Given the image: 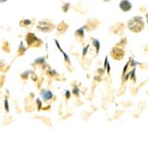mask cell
<instances>
[{"label": "cell", "instance_id": "ffe728a7", "mask_svg": "<svg viewBox=\"0 0 148 148\" xmlns=\"http://www.w3.org/2000/svg\"><path fill=\"white\" fill-rule=\"evenodd\" d=\"M70 8H71V3H65V4H63L62 6V13L66 14L70 10Z\"/></svg>", "mask_w": 148, "mask_h": 148}, {"label": "cell", "instance_id": "ba28073f", "mask_svg": "<svg viewBox=\"0 0 148 148\" xmlns=\"http://www.w3.org/2000/svg\"><path fill=\"white\" fill-rule=\"evenodd\" d=\"M40 96L44 102H48L53 99V97H54V94H53V92L49 89H42L40 92Z\"/></svg>", "mask_w": 148, "mask_h": 148}, {"label": "cell", "instance_id": "277c9868", "mask_svg": "<svg viewBox=\"0 0 148 148\" xmlns=\"http://www.w3.org/2000/svg\"><path fill=\"white\" fill-rule=\"evenodd\" d=\"M100 21H98L97 19H88L86 23L84 24L82 27L85 29V31H88V32H90L92 30L97 29L99 26H100Z\"/></svg>", "mask_w": 148, "mask_h": 148}, {"label": "cell", "instance_id": "cb8c5ba5", "mask_svg": "<svg viewBox=\"0 0 148 148\" xmlns=\"http://www.w3.org/2000/svg\"><path fill=\"white\" fill-rule=\"evenodd\" d=\"M4 106H5V110L6 112H9V103H8V100L6 97L4 100Z\"/></svg>", "mask_w": 148, "mask_h": 148}, {"label": "cell", "instance_id": "8fae6325", "mask_svg": "<svg viewBox=\"0 0 148 148\" xmlns=\"http://www.w3.org/2000/svg\"><path fill=\"white\" fill-rule=\"evenodd\" d=\"M61 53H62V55L63 56V59H64V63H65V67L68 71H72V65H71V59L69 57V56L66 54V53L62 50V48H61L59 50Z\"/></svg>", "mask_w": 148, "mask_h": 148}, {"label": "cell", "instance_id": "7c38bea8", "mask_svg": "<svg viewBox=\"0 0 148 148\" xmlns=\"http://www.w3.org/2000/svg\"><path fill=\"white\" fill-rule=\"evenodd\" d=\"M28 47H25V44L23 41H21L20 44H19V47H18V49H17V53H16V56L15 57L18 58V57H21L25 55V53L27 51Z\"/></svg>", "mask_w": 148, "mask_h": 148}, {"label": "cell", "instance_id": "8992f818", "mask_svg": "<svg viewBox=\"0 0 148 148\" xmlns=\"http://www.w3.org/2000/svg\"><path fill=\"white\" fill-rule=\"evenodd\" d=\"M32 65L33 66H36V67H39L41 68L42 70H45L46 68L48 67V64L47 63V61H46V58L44 56H40V57H38L36 58L33 62H32Z\"/></svg>", "mask_w": 148, "mask_h": 148}, {"label": "cell", "instance_id": "5bb4252c", "mask_svg": "<svg viewBox=\"0 0 148 148\" xmlns=\"http://www.w3.org/2000/svg\"><path fill=\"white\" fill-rule=\"evenodd\" d=\"M32 24H33V22H32V20H30V19H23V20H21L19 23L20 27L26 28V29L29 28Z\"/></svg>", "mask_w": 148, "mask_h": 148}, {"label": "cell", "instance_id": "4316f807", "mask_svg": "<svg viewBox=\"0 0 148 148\" xmlns=\"http://www.w3.org/2000/svg\"><path fill=\"white\" fill-rule=\"evenodd\" d=\"M5 80V75L0 76V88H2V86L4 85Z\"/></svg>", "mask_w": 148, "mask_h": 148}, {"label": "cell", "instance_id": "f546056e", "mask_svg": "<svg viewBox=\"0 0 148 148\" xmlns=\"http://www.w3.org/2000/svg\"><path fill=\"white\" fill-rule=\"evenodd\" d=\"M103 1H104V2H110L111 0H103Z\"/></svg>", "mask_w": 148, "mask_h": 148}, {"label": "cell", "instance_id": "3957f363", "mask_svg": "<svg viewBox=\"0 0 148 148\" xmlns=\"http://www.w3.org/2000/svg\"><path fill=\"white\" fill-rule=\"evenodd\" d=\"M128 27L132 32H140L145 27L144 19L141 16H135L128 22Z\"/></svg>", "mask_w": 148, "mask_h": 148}, {"label": "cell", "instance_id": "30bf717a", "mask_svg": "<svg viewBox=\"0 0 148 148\" xmlns=\"http://www.w3.org/2000/svg\"><path fill=\"white\" fill-rule=\"evenodd\" d=\"M119 7L123 12H129L132 8V4L130 0H121L119 4Z\"/></svg>", "mask_w": 148, "mask_h": 148}, {"label": "cell", "instance_id": "f1b7e54d", "mask_svg": "<svg viewBox=\"0 0 148 148\" xmlns=\"http://www.w3.org/2000/svg\"><path fill=\"white\" fill-rule=\"evenodd\" d=\"M145 19H146V23H148V13H147L146 15H145Z\"/></svg>", "mask_w": 148, "mask_h": 148}, {"label": "cell", "instance_id": "7402d4cb", "mask_svg": "<svg viewBox=\"0 0 148 148\" xmlns=\"http://www.w3.org/2000/svg\"><path fill=\"white\" fill-rule=\"evenodd\" d=\"M89 47H90V45H87V46H85V47H83V49H82V59L85 58L86 55L88 54V49H89Z\"/></svg>", "mask_w": 148, "mask_h": 148}, {"label": "cell", "instance_id": "9a60e30c", "mask_svg": "<svg viewBox=\"0 0 148 148\" xmlns=\"http://www.w3.org/2000/svg\"><path fill=\"white\" fill-rule=\"evenodd\" d=\"M1 49L5 53H6V54L11 53V45H10V42L7 40H4L2 42V45H1Z\"/></svg>", "mask_w": 148, "mask_h": 148}, {"label": "cell", "instance_id": "484cf974", "mask_svg": "<svg viewBox=\"0 0 148 148\" xmlns=\"http://www.w3.org/2000/svg\"><path fill=\"white\" fill-rule=\"evenodd\" d=\"M64 93H65V98H66L67 100H69V99L71 98V92L70 90L66 89V90L64 91Z\"/></svg>", "mask_w": 148, "mask_h": 148}, {"label": "cell", "instance_id": "4fadbf2b", "mask_svg": "<svg viewBox=\"0 0 148 148\" xmlns=\"http://www.w3.org/2000/svg\"><path fill=\"white\" fill-rule=\"evenodd\" d=\"M123 29H124V24L123 23H116L110 28V31L114 34L121 33V31H123Z\"/></svg>", "mask_w": 148, "mask_h": 148}, {"label": "cell", "instance_id": "7a4b0ae2", "mask_svg": "<svg viewBox=\"0 0 148 148\" xmlns=\"http://www.w3.org/2000/svg\"><path fill=\"white\" fill-rule=\"evenodd\" d=\"M55 28H56V24L54 23V22H52L51 20H48V19L38 21L36 25L37 30L43 33L52 32L53 29H55Z\"/></svg>", "mask_w": 148, "mask_h": 148}, {"label": "cell", "instance_id": "52a82bcc", "mask_svg": "<svg viewBox=\"0 0 148 148\" xmlns=\"http://www.w3.org/2000/svg\"><path fill=\"white\" fill-rule=\"evenodd\" d=\"M69 29V24L65 22V21H62V22L56 26V31L58 35L64 34Z\"/></svg>", "mask_w": 148, "mask_h": 148}, {"label": "cell", "instance_id": "d6986e66", "mask_svg": "<svg viewBox=\"0 0 148 148\" xmlns=\"http://www.w3.org/2000/svg\"><path fill=\"white\" fill-rule=\"evenodd\" d=\"M30 72H31L30 70H26L25 71L22 72V73L20 74V78H21V79H23V80H24V81H26L27 79H29V75H30Z\"/></svg>", "mask_w": 148, "mask_h": 148}, {"label": "cell", "instance_id": "e0dca14e", "mask_svg": "<svg viewBox=\"0 0 148 148\" xmlns=\"http://www.w3.org/2000/svg\"><path fill=\"white\" fill-rule=\"evenodd\" d=\"M92 39V45L93 47L96 49V54L98 55L99 54V50L101 47V44H100V41L97 38H91Z\"/></svg>", "mask_w": 148, "mask_h": 148}, {"label": "cell", "instance_id": "603a6c76", "mask_svg": "<svg viewBox=\"0 0 148 148\" xmlns=\"http://www.w3.org/2000/svg\"><path fill=\"white\" fill-rule=\"evenodd\" d=\"M29 77H30V79H32L34 82H37V81L38 80V76H37V74L35 73V71H31Z\"/></svg>", "mask_w": 148, "mask_h": 148}, {"label": "cell", "instance_id": "9c48e42d", "mask_svg": "<svg viewBox=\"0 0 148 148\" xmlns=\"http://www.w3.org/2000/svg\"><path fill=\"white\" fill-rule=\"evenodd\" d=\"M74 36H75L76 39L79 42V43H83L84 39H85V29L83 27H80L77 29L74 32Z\"/></svg>", "mask_w": 148, "mask_h": 148}, {"label": "cell", "instance_id": "5b68a950", "mask_svg": "<svg viewBox=\"0 0 148 148\" xmlns=\"http://www.w3.org/2000/svg\"><path fill=\"white\" fill-rule=\"evenodd\" d=\"M110 56L114 60L120 61V60L123 59V57L125 56V51L120 46H116V47H114L112 48V50L110 52Z\"/></svg>", "mask_w": 148, "mask_h": 148}, {"label": "cell", "instance_id": "83f0119b", "mask_svg": "<svg viewBox=\"0 0 148 148\" xmlns=\"http://www.w3.org/2000/svg\"><path fill=\"white\" fill-rule=\"evenodd\" d=\"M8 0H0V4H3V3H5V2H7Z\"/></svg>", "mask_w": 148, "mask_h": 148}, {"label": "cell", "instance_id": "6da1fadb", "mask_svg": "<svg viewBox=\"0 0 148 148\" xmlns=\"http://www.w3.org/2000/svg\"><path fill=\"white\" fill-rule=\"evenodd\" d=\"M25 42L28 48H39L44 44L43 40L38 38L33 32H28L25 35Z\"/></svg>", "mask_w": 148, "mask_h": 148}, {"label": "cell", "instance_id": "2e32d148", "mask_svg": "<svg viewBox=\"0 0 148 148\" xmlns=\"http://www.w3.org/2000/svg\"><path fill=\"white\" fill-rule=\"evenodd\" d=\"M46 74L48 77H50V78H55V77L59 76V73L56 70L51 69L49 66L47 67V70H46Z\"/></svg>", "mask_w": 148, "mask_h": 148}, {"label": "cell", "instance_id": "ac0fdd59", "mask_svg": "<svg viewBox=\"0 0 148 148\" xmlns=\"http://www.w3.org/2000/svg\"><path fill=\"white\" fill-rule=\"evenodd\" d=\"M10 69V65H7L5 61H0V71L3 73H6Z\"/></svg>", "mask_w": 148, "mask_h": 148}, {"label": "cell", "instance_id": "d4e9b609", "mask_svg": "<svg viewBox=\"0 0 148 148\" xmlns=\"http://www.w3.org/2000/svg\"><path fill=\"white\" fill-rule=\"evenodd\" d=\"M36 103H37V105H38V111H40V110H41V108H42V101H41L39 98H37V100H36Z\"/></svg>", "mask_w": 148, "mask_h": 148}, {"label": "cell", "instance_id": "44dd1931", "mask_svg": "<svg viewBox=\"0 0 148 148\" xmlns=\"http://www.w3.org/2000/svg\"><path fill=\"white\" fill-rule=\"evenodd\" d=\"M71 94L74 95L75 97H79V88L78 86H74L71 91Z\"/></svg>", "mask_w": 148, "mask_h": 148}]
</instances>
